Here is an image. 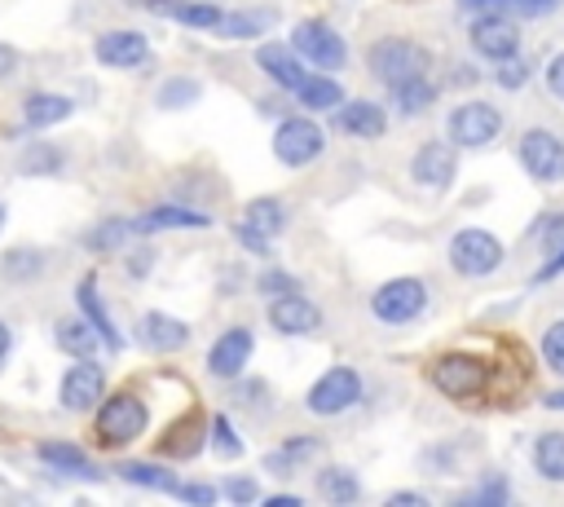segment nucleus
Instances as JSON below:
<instances>
[{"label":"nucleus","mask_w":564,"mask_h":507,"mask_svg":"<svg viewBox=\"0 0 564 507\" xmlns=\"http://www.w3.org/2000/svg\"><path fill=\"white\" fill-rule=\"evenodd\" d=\"M145 401L137 392H115L97 410V441L101 445H128L145 432Z\"/></svg>","instance_id":"nucleus-1"},{"label":"nucleus","mask_w":564,"mask_h":507,"mask_svg":"<svg viewBox=\"0 0 564 507\" xmlns=\"http://www.w3.org/2000/svg\"><path fill=\"white\" fill-rule=\"evenodd\" d=\"M449 265L463 278H485L502 265V242L489 229H458L449 238Z\"/></svg>","instance_id":"nucleus-2"},{"label":"nucleus","mask_w":564,"mask_h":507,"mask_svg":"<svg viewBox=\"0 0 564 507\" xmlns=\"http://www.w3.org/2000/svg\"><path fill=\"white\" fill-rule=\"evenodd\" d=\"M370 71H375V79H383V84H401V79L427 71V53H423L414 40L388 35V40H379V44L370 48Z\"/></svg>","instance_id":"nucleus-3"},{"label":"nucleus","mask_w":564,"mask_h":507,"mask_svg":"<svg viewBox=\"0 0 564 507\" xmlns=\"http://www.w3.org/2000/svg\"><path fill=\"white\" fill-rule=\"evenodd\" d=\"M485 379H489V366H485L480 357L445 353V357H436V362H432V384H436L445 397H454V401L476 397V392L485 388Z\"/></svg>","instance_id":"nucleus-4"},{"label":"nucleus","mask_w":564,"mask_h":507,"mask_svg":"<svg viewBox=\"0 0 564 507\" xmlns=\"http://www.w3.org/2000/svg\"><path fill=\"white\" fill-rule=\"evenodd\" d=\"M423 304H427V287H423L419 278H392V282H383V287L370 295L375 317H379V322H392V326L419 317Z\"/></svg>","instance_id":"nucleus-5"},{"label":"nucleus","mask_w":564,"mask_h":507,"mask_svg":"<svg viewBox=\"0 0 564 507\" xmlns=\"http://www.w3.org/2000/svg\"><path fill=\"white\" fill-rule=\"evenodd\" d=\"M326 150V137L313 119H282L278 132H273V154L286 163V168H304L313 163L317 154Z\"/></svg>","instance_id":"nucleus-6"},{"label":"nucleus","mask_w":564,"mask_h":507,"mask_svg":"<svg viewBox=\"0 0 564 507\" xmlns=\"http://www.w3.org/2000/svg\"><path fill=\"white\" fill-rule=\"evenodd\" d=\"M291 48H295L304 62H313L317 71H335V66L348 62L344 40H339L326 22H300V26L291 31Z\"/></svg>","instance_id":"nucleus-7"},{"label":"nucleus","mask_w":564,"mask_h":507,"mask_svg":"<svg viewBox=\"0 0 564 507\" xmlns=\"http://www.w3.org/2000/svg\"><path fill=\"white\" fill-rule=\"evenodd\" d=\"M498 132H502V115L489 101H467L449 115V141L454 145L476 150V145H489Z\"/></svg>","instance_id":"nucleus-8"},{"label":"nucleus","mask_w":564,"mask_h":507,"mask_svg":"<svg viewBox=\"0 0 564 507\" xmlns=\"http://www.w3.org/2000/svg\"><path fill=\"white\" fill-rule=\"evenodd\" d=\"M361 397V379H357V370L352 366H330L313 388H308V410L313 414H339V410H348L352 401Z\"/></svg>","instance_id":"nucleus-9"},{"label":"nucleus","mask_w":564,"mask_h":507,"mask_svg":"<svg viewBox=\"0 0 564 507\" xmlns=\"http://www.w3.org/2000/svg\"><path fill=\"white\" fill-rule=\"evenodd\" d=\"M520 163L533 181H560L564 176V141L546 128H533L520 137Z\"/></svg>","instance_id":"nucleus-10"},{"label":"nucleus","mask_w":564,"mask_h":507,"mask_svg":"<svg viewBox=\"0 0 564 507\" xmlns=\"http://www.w3.org/2000/svg\"><path fill=\"white\" fill-rule=\"evenodd\" d=\"M286 225V207L278 198H251L242 207V220H238V238L251 247V251H269V242L282 234Z\"/></svg>","instance_id":"nucleus-11"},{"label":"nucleus","mask_w":564,"mask_h":507,"mask_svg":"<svg viewBox=\"0 0 564 507\" xmlns=\"http://www.w3.org/2000/svg\"><path fill=\"white\" fill-rule=\"evenodd\" d=\"M471 48L489 62H507V57L520 53V26L502 13H485V18L471 22Z\"/></svg>","instance_id":"nucleus-12"},{"label":"nucleus","mask_w":564,"mask_h":507,"mask_svg":"<svg viewBox=\"0 0 564 507\" xmlns=\"http://www.w3.org/2000/svg\"><path fill=\"white\" fill-rule=\"evenodd\" d=\"M101 388H106V375L93 357H79L66 375H62V406L66 410H93L101 401Z\"/></svg>","instance_id":"nucleus-13"},{"label":"nucleus","mask_w":564,"mask_h":507,"mask_svg":"<svg viewBox=\"0 0 564 507\" xmlns=\"http://www.w3.org/2000/svg\"><path fill=\"white\" fill-rule=\"evenodd\" d=\"M269 322L282 331V335H308L322 326V313L313 300H304L300 291H286V295H273L269 304Z\"/></svg>","instance_id":"nucleus-14"},{"label":"nucleus","mask_w":564,"mask_h":507,"mask_svg":"<svg viewBox=\"0 0 564 507\" xmlns=\"http://www.w3.org/2000/svg\"><path fill=\"white\" fill-rule=\"evenodd\" d=\"M251 348H256L251 331H247V326H234V331H225V335L212 344V353H207V370H212L216 379H234V375L247 366Z\"/></svg>","instance_id":"nucleus-15"},{"label":"nucleus","mask_w":564,"mask_h":507,"mask_svg":"<svg viewBox=\"0 0 564 507\" xmlns=\"http://www.w3.org/2000/svg\"><path fill=\"white\" fill-rule=\"evenodd\" d=\"M97 62L101 66H115V71H128V66H141L145 57H150V44H145V35L141 31H106L101 40H97Z\"/></svg>","instance_id":"nucleus-16"},{"label":"nucleus","mask_w":564,"mask_h":507,"mask_svg":"<svg viewBox=\"0 0 564 507\" xmlns=\"http://www.w3.org/2000/svg\"><path fill=\"white\" fill-rule=\"evenodd\" d=\"M454 168H458V159H454V150H449L445 141L419 145V154H414V163H410L414 181L427 185V190H445V185L454 181Z\"/></svg>","instance_id":"nucleus-17"},{"label":"nucleus","mask_w":564,"mask_h":507,"mask_svg":"<svg viewBox=\"0 0 564 507\" xmlns=\"http://www.w3.org/2000/svg\"><path fill=\"white\" fill-rule=\"evenodd\" d=\"M189 339V326L181 322V317H172V313H145L141 317V344L150 348V353H172V348H181Z\"/></svg>","instance_id":"nucleus-18"},{"label":"nucleus","mask_w":564,"mask_h":507,"mask_svg":"<svg viewBox=\"0 0 564 507\" xmlns=\"http://www.w3.org/2000/svg\"><path fill=\"white\" fill-rule=\"evenodd\" d=\"M150 9L172 18V22H181V26H198V31H216L220 13H225L216 4H194V0H150Z\"/></svg>","instance_id":"nucleus-19"},{"label":"nucleus","mask_w":564,"mask_h":507,"mask_svg":"<svg viewBox=\"0 0 564 507\" xmlns=\"http://www.w3.org/2000/svg\"><path fill=\"white\" fill-rule=\"evenodd\" d=\"M256 57H260V66H264V71H269V75H273V79L286 88V93H295V88L304 84V66H300V53H295V48L264 44Z\"/></svg>","instance_id":"nucleus-20"},{"label":"nucleus","mask_w":564,"mask_h":507,"mask_svg":"<svg viewBox=\"0 0 564 507\" xmlns=\"http://www.w3.org/2000/svg\"><path fill=\"white\" fill-rule=\"evenodd\" d=\"M339 128L348 137H379L388 128V115L375 101H348V106H339Z\"/></svg>","instance_id":"nucleus-21"},{"label":"nucleus","mask_w":564,"mask_h":507,"mask_svg":"<svg viewBox=\"0 0 564 507\" xmlns=\"http://www.w3.org/2000/svg\"><path fill=\"white\" fill-rule=\"evenodd\" d=\"M22 115H26V123H31V128H48V123L70 119V101H66V97H57V93H31V97H26V106H22Z\"/></svg>","instance_id":"nucleus-22"},{"label":"nucleus","mask_w":564,"mask_h":507,"mask_svg":"<svg viewBox=\"0 0 564 507\" xmlns=\"http://www.w3.org/2000/svg\"><path fill=\"white\" fill-rule=\"evenodd\" d=\"M207 225V216L203 212H189V207H154V212H145L132 229H203Z\"/></svg>","instance_id":"nucleus-23"},{"label":"nucleus","mask_w":564,"mask_h":507,"mask_svg":"<svg viewBox=\"0 0 564 507\" xmlns=\"http://www.w3.org/2000/svg\"><path fill=\"white\" fill-rule=\"evenodd\" d=\"M295 97H300V106H308V110H335L339 97H344V88H339L330 75H304V84L295 88Z\"/></svg>","instance_id":"nucleus-24"},{"label":"nucleus","mask_w":564,"mask_h":507,"mask_svg":"<svg viewBox=\"0 0 564 507\" xmlns=\"http://www.w3.org/2000/svg\"><path fill=\"white\" fill-rule=\"evenodd\" d=\"M79 304H84V313L93 317V326H97V335L110 344V348H119L123 339H119V331H115V322H110V313H106V304L97 300V278H84L79 282Z\"/></svg>","instance_id":"nucleus-25"},{"label":"nucleus","mask_w":564,"mask_h":507,"mask_svg":"<svg viewBox=\"0 0 564 507\" xmlns=\"http://www.w3.org/2000/svg\"><path fill=\"white\" fill-rule=\"evenodd\" d=\"M432 97H436V88H432L423 75H410V79L392 84V106H397L401 115H419L423 106H432Z\"/></svg>","instance_id":"nucleus-26"},{"label":"nucleus","mask_w":564,"mask_h":507,"mask_svg":"<svg viewBox=\"0 0 564 507\" xmlns=\"http://www.w3.org/2000/svg\"><path fill=\"white\" fill-rule=\"evenodd\" d=\"M533 463L546 481H564V432H542L533 445Z\"/></svg>","instance_id":"nucleus-27"},{"label":"nucleus","mask_w":564,"mask_h":507,"mask_svg":"<svg viewBox=\"0 0 564 507\" xmlns=\"http://www.w3.org/2000/svg\"><path fill=\"white\" fill-rule=\"evenodd\" d=\"M317 494H322L326 503H352V498L361 494V485H357V476H352L348 467H326V472L317 476Z\"/></svg>","instance_id":"nucleus-28"},{"label":"nucleus","mask_w":564,"mask_h":507,"mask_svg":"<svg viewBox=\"0 0 564 507\" xmlns=\"http://www.w3.org/2000/svg\"><path fill=\"white\" fill-rule=\"evenodd\" d=\"M198 436H203V414H189L185 423H172V428H167L163 450H167V454H176V459H189V454L203 445Z\"/></svg>","instance_id":"nucleus-29"},{"label":"nucleus","mask_w":564,"mask_h":507,"mask_svg":"<svg viewBox=\"0 0 564 507\" xmlns=\"http://www.w3.org/2000/svg\"><path fill=\"white\" fill-rule=\"evenodd\" d=\"M273 22V13L269 9H251V13H220V35H234V40H242V35H260L264 26Z\"/></svg>","instance_id":"nucleus-30"},{"label":"nucleus","mask_w":564,"mask_h":507,"mask_svg":"<svg viewBox=\"0 0 564 507\" xmlns=\"http://www.w3.org/2000/svg\"><path fill=\"white\" fill-rule=\"evenodd\" d=\"M97 326H84V322H62L57 326V344L66 348V353H75V357H93V348H97Z\"/></svg>","instance_id":"nucleus-31"},{"label":"nucleus","mask_w":564,"mask_h":507,"mask_svg":"<svg viewBox=\"0 0 564 507\" xmlns=\"http://www.w3.org/2000/svg\"><path fill=\"white\" fill-rule=\"evenodd\" d=\"M40 459H44V463H53V467H62V472H79V476H93V467H88L84 450H75V445H57V441H44V445H40Z\"/></svg>","instance_id":"nucleus-32"},{"label":"nucleus","mask_w":564,"mask_h":507,"mask_svg":"<svg viewBox=\"0 0 564 507\" xmlns=\"http://www.w3.org/2000/svg\"><path fill=\"white\" fill-rule=\"evenodd\" d=\"M123 481H132V485H145V489H176V481L167 476V472H159L154 463H123Z\"/></svg>","instance_id":"nucleus-33"},{"label":"nucleus","mask_w":564,"mask_h":507,"mask_svg":"<svg viewBox=\"0 0 564 507\" xmlns=\"http://www.w3.org/2000/svg\"><path fill=\"white\" fill-rule=\"evenodd\" d=\"M198 97V84L194 79H167L163 88H159V106L163 110H172V106H189Z\"/></svg>","instance_id":"nucleus-34"},{"label":"nucleus","mask_w":564,"mask_h":507,"mask_svg":"<svg viewBox=\"0 0 564 507\" xmlns=\"http://www.w3.org/2000/svg\"><path fill=\"white\" fill-rule=\"evenodd\" d=\"M542 357H546V366H551L555 375H564V322L546 326V335H542Z\"/></svg>","instance_id":"nucleus-35"},{"label":"nucleus","mask_w":564,"mask_h":507,"mask_svg":"<svg viewBox=\"0 0 564 507\" xmlns=\"http://www.w3.org/2000/svg\"><path fill=\"white\" fill-rule=\"evenodd\" d=\"M524 75H529V66H524L520 57L498 62V84H502V88H520V84H524Z\"/></svg>","instance_id":"nucleus-36"},{"label":"nucleus","mask_w":564,"mask_h":507,"mask_svg":"<svg viewBox=\"0 0 564 507\" xmlns=\"http://www.w3.org/2000/svg\"><path fill=\"white\" fill-rule=\"evenodd\" d=\"M128 229H132V225H123V220H106L101 229H93V234H88V242H93V247H115Z\"/></svg>","instance_id":"nucleus-37"},{"label":"nucleus","mask_w":564,"mask_h":507,"mask_svg":"<svg viewBox=\"0 0 564 507\" xmlns=\"http://www.w3.org/2000/svg\"><path fill=\"white\" fill-rule=\"evenodd\" d=\"M212 432H216V445H220V454H238V441H234V428H229V419H212Z\"/></svg>","instance_id":"nucleus-38"},{"label":"nucleus","mask_w":564,"mask_h":507,"mask_svg":"<svg viewBox=\"0 0 564 507\" xmlns=\"http://www.w3.org/2000/svg\"><path fill=\"white\" fill-rule=\"evenodd\" d=\"M172 494L185 498V503H216V489L212 485H176Z\"/></svg>","instance_id":"nucleus-39"},{"label":"nucleus","mask_w":564,"mask_h":507,"mask_svg":"<svg viewBox=\"0 0 564 507\" xmlns=\"http://www.w3.org/2000/svg\"><path fill=\"white\" fill-rule=\"evenodd\" d=\"M225 494H229L234 503H251V498H260V489H256V481H242V476H234V481L225 485Z\"/></svg>","instance_id":"nucleus-40"},{"label":"nucleus","mask_w":564,"mask_h":507,"mask_svg":"<svg viewBox=\"0 0 564 507\" xmlns=\"http://www.w3.org/2000/svg\"><path fill=\"white\" fill-rule=\"evenodd\" d=\"M260 291H269V295H286V291H295V282H291L286 273H278V269H273V273H264V278H260Z\"/></svg>","instance_id":"nucleus-41"},{"label":"nucleus","mask_w":564,"mask_h":507,"mask_svg":"<svg viewBox=\"0 0 564 507\" xmlns=\"http://www.w3.org/2000/svg\"><path fill=\"white\" fill-rule=\"evenodd\" d=\"M546 88H551V93L564 101V53H560V57L546 66Z\"/></svg>","instance_id":"nucleus-42"},{"label":"nucleus","mask_w":564,"mask_h":507,"mask_svg":"<svg viewBox=\"0 0 564 507\" xmlns=\"http://www.w3.org/2000/svg\"><path fill=\"white\" fill-rule=\"evenodd\" d=\"M13 66H18V53H13L9 44H0V79H4V75L13 71Z\"/></svg>","instance_id":"nucleus-43"},{"label":"nucleus","mask_w":564,"mask_h":507,"mask_svg":"<svg viewBox=\"0 0 564 507\" xmlns=\"http://www.w3.org/2000/svg\"><path fill=\"white\" fill-rule=\"evenodd\" d=\"M560 269H564V251H560V256H555L551 265H542V269H538V282H542V278H555Z\"/></svg>","instance_id":"nucleus-44"},{"label":"nucleus","mask_w":564,"mask_h":507,"mask_svg":"<svg viewBox=\"0 0 564 507\" xmlns=\"http://www.w3.org/2000/svg\"><path fill=\"white\" fill-rule=\"evenodd\" d=\"M463 4H476L480 13H498L502 4H511V0H463Z\"/></svg>","instance_id":"nucleus-45"},{"label":"nucleus","mask_w":564,"mask_h":507,"mask_svg":"<svg viewBox=\"0 0 564 507\" xmlns=\"http://www.w3.org/2000/svg\"><path fill=\"white\" fill-rule=\"evenodd\" d=\"M397 507H423V494H392Z\"/></svg>","instance_id":"nucleus-46"},{"label":"nucleus","mask_w":564,"mask_h":507,"mask_svg":"<svg viewBox=\"0 0 564 507\" xmlns=\"http://www.w3.org/2000/svg\"><path fill=\"white\" fill-rule=\"evenodd\" d=\"M516 4H520L524 13H542V9H551L555 0H516Z\"/></svg>","instance_id":"nucleus-47"},{"label":"nucleus","mask_w":564,"mask_h":507,"mask_svg":"<svg viewBox=\"0 0 564 507\" xmlns=\"http://www.w3.org/2000/svg\"><path fill=\"white\" fill-rule=\"evenodd\" d=\"M269 507H300V498L295 494H278V498H269Z\"/></svg>","instance_id":"nucleus-48"},{"label":"nucleus","mask_w":564,"mask_h":507,"mask_svg":"<svg viewBox=\"0 0 564 507\" xmlns=\"http://www.w3.org/2000/svg\"><path fill=\"white\" fill-rule=\"evenodd\" d=\"M9 344H13V335H9V326L0 322V362H4V353H9Z\"/></svg>","instance_id":"nucleus-49"},{"label":"nucleus","mask_w":564,"mask_h":507,"mask_svg":"<svg viewBox=\"0 0 564 507\" xmlns=\"http://www.w3.org/2000/svg\"><path fill=\"white\" fill-rule=\"evenodd\" d=\"M546 406H551V410H564V392H551V397H546Z\"/></svg>","instance_id":"nucleus-50"},{"label":"nucleus","mask_w":564,"mask_h":507,"mask_svg":"<svg viewBox=\"0 0 564 507\" xmlns=\"http://www.w3.org/2000/svg\"><path fill=\"white\" fill-rule=\"evenodd\" d=\"M0 225H4V207H0Z\"/></svg>","instance_id":"nucleus-51"}]
</instances>
